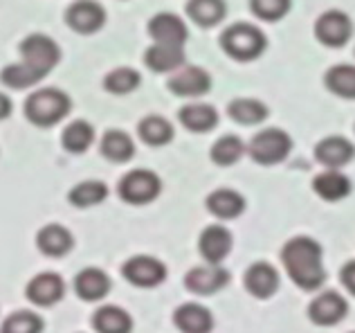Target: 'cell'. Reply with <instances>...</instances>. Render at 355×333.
<instances>
[{
    "mask_svg": "<svg viewBox=\"0 0 355 333\" xmlns=\"http://www.w3.org/2000/svg\"><path fill=\"white\" fill-rule=\"evenodd\" d=\"M282 262L288 277L302 291H317L326 282L322 246L311 237H293L282 248Z\"/></svg>",
    "mask_w": 355,
    "mask_h": 333,
    "instance_id": "6da1fadb",
    "label": "cell"
},
{
    "mask_svg": "<svg viewBox=\"0 0 355 333\" xmlns=\"http://www.w3.org/2000/svg\"><path fill=\"white\" fill-rule=\"evenodd\" d=\"M220 45L232 59L236 61H254L266 52L268 41L266 34L252 23L230 25L220 36Z\"/></svg>",
    "mask_w": 355,
    "mask_h": 333,
    "instance_id": "7a4b0ae2",
    "label": "cell"
},
{
    "mask_svg": "<svg viewBox=\"0 0 355 333\" xmlns=\"http://www.w3.org/2000/svg\"><path fill=\"white\" fill-rule=\"evenodd\" d=\"M70 97L57 88H43L39 92H32L25 101V115L36 126H54L68 115Z\"/></svg>",
    "mask_w": 355,
    "mask_h": 333,
    "instance_id": "3957f363",
    "label": "cell"
},
{
    "mask_svg": "<svg viewBox=\"0 0 355 333\" xmlns=\"http://www.w3.org/2000/svg\"><path fill=\"white\" fill-rule=\"evenodd\" d=\"M248 151L257 164L272 166L288 158V153L293 151V140L282 128H263L252 137Z\"/></svg>",
    "mask_w": 355,
    "mask_h": 333,
    "instance_id": "277c9868",
    "label": "cell"
},
{
    "mask_svg": "<svg viewBox=\"0 0 355 333\" xmlns=\"http://www.w3.org/2000/svg\"><path fill=\"white\" fill-rule=\"evenodd\" d=\"M59 45L45 34H32L21 43L23 66L30 68L41 79L59 63Z\"/></svg>",
    "mask_w": 355,
    "mask_h": 333,
    "instance_id": "5b68a950",
    "label": "cell"
},
{
    "mask_svg": "<svg viewBox=\"0 0 355 333\" xmlns=\"http://www.w3.org/2000/svg\"><path fill=\"white\" fill-rule=\"evenodd\" d=\"M162 191V180L148 169H133L119 180V196L130 205H146Z\"/></svg>",
    "mask_w": 355,
    "mask_h": 333,
    "instance_id": "8992f818",
    "label": "cell"
},
{
    "mask_svg": "<svg viewBox=\"0 0 355 333\" xmlns=\"http://www.w3.org/2000/svg\"><path fill=\"white\" fill-rule=\"evenodd\" d=\"M315 36L326 48H342L353 36V21L342 9H329V12H324L317 18Z\"/></svg>",
    "mask_w": 355,
    "mask_h": 333,
    "instance_id": "52a82bcc",
    "label": "cell"
},
{
    "mask_svg": "<svg viewBox=\"0 0 355 333\" xmlns=\"http://www.w3.org/2000/svg\"><path fill=\"white\" fill-rule=\"evenodd\" d=\"M121 275L137 289H153V286H160L166 280V266L155 257L137 255L121 266Z\"/></svg>",
    "mask_w": 355,
    "mask_h": 333,
    "instance_id": "ba28073f",
    "label": "cell"
},
{
    "mask_svg": "<svg viewBox=\"0 0 355 333\" xmlns=\"http://www.w3.org/2000/svg\"><path fill=\"white\" fill-rule=\"evenodd\" d=\"M349 313V302L335 291H324L311 302L308 307V318L317 327H333L347 318Z\"/></svg>",
    "mask_w": 355,
    "mask_h": 333,
    "instance_id": "9c48e42d",
    "label": "cell"
},
{
    "mask_svg": "<svg viewBox=\"0 0 355 333\" xmlns=\"http://www.w3.org/2000/svg\"><path fill=\"white\" fill-rule=\"evenodd\" d=\"M227 284H230V273L225 268H220V264L191 268L184 277L187 291L193 295H214L225 289Z\"/></svg>",
    "mask_w": 355,
    "mask_h": 333,
    "instance_id": "30bf717a",
    "label": "cell"
},
{
    "mask_svg": "<svg viewBox=\"0 0 355 333\" xmlns=\"http://www.w3.org/2000/svg\"><path fill=\"white\" fill-rule=\"evenodd\" d=\"M65 21H68V25L74 32L92 34L106 23V12L95 0H77V3L70 5L68 12H65Z\"/></svg>",
    "mask_w": 355,
    "mask_h": 333,
    "instance_id": "8fae6325",
    "label": "cell"
},
{
    "mask_svg": "<svg viewBox=\"0 0 355 333\" xmlns=\"http://www.w3.org/2000/svg\"><path fill=\"white\" fill-rule=\"evenodd\" d=\"M232 232L223 225H209L198 239V250L207 264H223L232 253Z\"/></svg>",
    "mask_w": 355,
    "mask_h": 333,
    "instance_id": "7c38bea8",
    "label": "cell"
},
{
    "mask_svg": "<svg viewBox=\"0 0 355 333\" xmlns=\"http://www.w3.org/2000/svg\"><path fill=\"white\" fill-rule=\"evenodd\" d=\"M243 284H245L250 295H254L259 300H268L279 291V273L268 262H257L245 271Z\"/></svg>",
    "mask_w": 355,
    "mask_h": 333,
    "instance_id": "4fadbf2b",
    "label": "cell"
},
{
    "mask_svg": "<svg viewBox=\"0 0 355 333\" xmlns=\"http://www.w3.org/2000/svg\"><path fill=\"white\" fill-rule=\"evenodd\" d=\"M315 158L326 169H340L355 158V146L342 135H329L315 146Z\"/></svg>",
    "mask_w": 355,
    "mask_h": 333,
    "instance_id": "5bb4252c",
    "label": "cell"
},
{
    "mask_svg": "<svg viewBox=\"0 0 355 333\" xmlns=\"http://www.w3.org/2000/svg\"><path fill=\"white\" fill-rule=\"evenodd\" d=\"M27 300L36 307H52V304H57L63 293H65V284L59 275L54 273H41L30 280L27 284Z\"/></svg>",
    "mask_w": 355,
    "mask_h": 333,
    "instance_id": "9a60e30c",
    "label": "cell"
},
{
    "mask_svg": "<svg viewBox=\"0 0 355 333\" xmlns=\"http://www.w3.org/2000/svg\"><path fill=\"white\" fill-rule=\"evenodd\" d=\"M211 88V77L202 68H182L175 70L169 79V90L178 97H202Z\"/></svg>",
    "mask_w": 355,
    "mask_h": 333,
    "instance_id": "2e32d148",
    "label": "cell"
},
{
    "mask_svg": "<svg viewBox=\"0 0 355 333\" xmlns=\"http://www.w3.org/2000/svg\"><path fill=\"white\" fill-rule=\"evenodd\" d=\"M148 34L155 43H166V45H184L187 41V25L182 23L180 16L162 12L155 14L148 23Z\"/></svg>",
    "mask_w": 355,
    "mask_h": 333,
    "instance_id": "e0dca14e",
    "label": "cell"
},
{
    "mask_svg": "<svg viewBox=\"0 0 355 333\" xmlns=\"http://www.w3.org/2000/svg\"><path fill=\"white\" fill-rule=\"evenodd\" d=\"M173 322L182 333H211L214 329V316L200 304H182L175 309Z\"/></svg>",
    "mask_w": 355,
    "mask_h": 333,
    "instance_id": "ac0fdd59",
    "label": "cell"
},
{
    "mask_svg": "<svg viewBox=\"0 0 355 333\" xmlns=\"http://www.w3.org/2000/svg\"><path fill=\"white\" fill-rule=\"evenodd\" d=\"M313 191L320 198L335 203L347 198L351 194V180L340 169H326L313 180Z\"/></svg>",
    "mask_w": 355,
    "mask_h": 333,
    "instance_id": "d6986e66",
    "label": "cell"
},
{
    "mask_svg": "<svg viewBox=\"0 0 355 333\" xmlns=\"http://www.w3.org/2000/svg\"><path fill=\"white\" fill-rule=\"evenodd\" d=\"M74 291L81 300L86 302H97V300H104L108 291H110V280L104 271L99 268H86L77 275L74 280Z\"/></svg>",
    "mask_w": 355,
    "mask_h": 333,
    "instance_id": "ffe728a7",
    "label": "cell"
},
{
    "mask_svg": "<svg viewBox=\"0 0 355 333\" xmlns=\"http://www.w3.org/2000/svg\"><path fill=\"white\" fill-rule=\"evenodd\" d=\"M36 246L48 257H63L72 250L74 239L68 228H63L59 223H50L41 230L39 237H36Z\"/></svg>",
    "mask_w": 355,
    "mask_h": 333,
    "instance_id": "44dd1931",
    "label": "cell"
},
{
    "mask_svg": "<svg viewBox=\"0 0 355 333\" xmlns=\"http://www.w3.org/2000/svg\"><path fill=\"white\" fill-rule=\"evenodd\" d=\"M184 52L180 45H166V43H153L144 54V63L153 72H173L182 66Z\"/></svg>",
    "mask_w": 355,
    "mask_h": 333,
    "instance_id": "7402d4cb",
    "label": "cell"
},
{
    "mask_svg": "<svg viewBox=\"0 0 355 333\" xmlns=\"http://www.w3.org/2000/svg\"><path fill=\"white\" fill-rule=\"evenodd\" d=\"M207 210L216 219L230 221L243 214L245 210V198L234 189H216L207 196Z\"/></svg>",
    "mask_w": 355,
    "mask_h": 333,
    "instance_id": "603a6c76",
    "label": "cell"
},
{
    "mask_svg": "<svg viewBox=\"0 0 355 333\" xmlns=\"http://www.w3.org/2000/svg\"><path fill=\"white\" fill-rule=\"evenodd\" d=\"M180 122L184 128H189L191 133H207L218 124L216 108L209 104H189L180 110Z\"/></svg>",
    "mask_w": 355,
    "mask_h": 333,
    "instance_id": "cb8c5ba5",
    "label": "cell"
},
{
    "mask_svg": "<svg viewBox=\"0 0 355 333\" xmlns=\"http://www.w3.org/2000/svg\"><path fill=\"white\" fill-rule=\"evenodd\" d=\"M92 327L97 333H130L133 331V320L119 307H101L92 316Z\"/></svg>",
    "mask_w": 355,
    "mask_h": 333,
    "instance_id": "d4e9b609",
    "label": "cell"
},
{
    "mask_svg": "<svg viewBox=\"0 0 355 333\" xmlns=\"http://www.w3.org/2000/svg\"><path fill=\"white\" fill-rule=\"evenodd\" d=\"M227 14V7L223 0H189L187 3V16L200 27L218 25Z\"/></svg>",
    "mask_w": 355,
    "mask_h": 333,
    "instance_id": "484cf974",
    "label": "cell"
},
{
    "mask_svg": "<svg viewBox=\"0 0 355 333\" xmlns=\"http://www.w3.org/2000/svg\"><path fill=\"white\" fill-rule=\"evenodd\" d=\"M227 113L239 124L254 126V124H261L268 117V106L263 104V101H259V99L239 97L227 106Z\"/></svg>",
    "mask_w": 355,
    "mask_h": 333,
    "instance_id": "4316f807",
    "label": "cell"
},
{
    "mask_svg": "<svg viewBox=\"0 0 355 333\" xmlns=\"http://www.w3.org/2000/svg\"><path fill=\"white\" fill-rule=\"evenodd\" d=\"M324 83L333 95H338L342 99H355V66L340 63V66L329 68Z\"/></svg>",
    "mask_w": 355,
    "mask_h": 333,
    "instance_id": "83f0119b",
    "label": "cell"
},
{
    "mask_svg": "<svg viewBox=\"0 0 355 333\" xmlns=\"http://www.w3.org/2000/svg\"><path fill=\"white\" fill-rule=\"evenodd\" d=\"M101 153L110 162H128L133 158L135 146L124 131H108L101 137Z\"/></svg>",
    "mask_w": 355,
    "mask_h": 333,
    "instance_id": "f1b7e54d",
    "label": "cell"
},
{
    "mask_svg": "<svg viewBox=\"0 0 355 333\" xmlns=\"http://www.w3.org/2000/svg\"><path fill=\"white\" fill-rule=\"evenodd\" d=\"M137 133L142 137V142L151 146H162L173 140V126L160 115H148L137 126Z\"/></svg>",
    "mask_w": 355,
    "mask_h": 333,
    "instance_id": "f546056e",
    "label": "cell"
},
{
    "mask_svg": "<svg viewBox=\"0 0 355 333\" xmlns=\"http://www.w3.org/2000/svg\"><path fill=\"white\" fill-rule=\"evenodd\" d=\"M92 140H95V131H92V126L88 122H83V119H77V122L68 124L61 135V144L68 153L88 151Z\"/></svg>",
    "mask_w": 355,
    "mask_h": 333,
    "instance_id": "4dcf8cb0",
    "label": "cell"
},
{
    "mask_svg": "<svg viewBox=\"0 0 355 333\" xmlns=\"http://www.w3.org/2000/svg\"><path fill=\"white\" fill-rule=\"evenodd\" d=\"M243 153H245V144H243L239 135H223L211 146V160L218 166H230L239 162Z\"/></svg>",
    "mask_w": 355,
    "mask_h": 333,
    "instance_id": "1f68e13d",
    "label": "cell"
},
{
    "mask_svg": "<svg viewBox=\"0 0 355 333\" xmlns=\"http://www.w3.org/2000/svg\"><path fill=\"white\" fill-rule=\"evenodd\" d=\"M108 196V187L104 182L99 180H86V182H79L77 187L70 191V203L77 207H92V205H99L101 200Z\"/></svg>",
    "mask_w": 355,
    "mask_h": 333,
    "instance_id": "d6a6232c",
    "label": "cell"
},
{
    "mask_svg": "<svg viewBox=\"0 0 355 333\" xmlns=\"http://www.w3.org/2000/svg\"><path fill=\"white\" fill-rule=\"evenodd\" d=\"M43 320L32 311H16L5 322L0 333H41Z\"/></svg>",
    "mask_w": 355,
    "mask_h": 333,
    "instance_id": "836d02e7",
    "label": "cell"
},
{
    "mask_svg": "<svg viewBox=\"0 0 355 333\" xmlns=\"http://www.w3.org/2000/svg\"><path fill=\"white\" fill-rule=\"evenodd\" d=\"M291 5H293L291 0H250L252 14L268 23L282 21V18L291 12Z\"/></svg>",
    "mask_w": 355,
    "mask_h": 333,
    "instance_id": "e575fe53",
    "label": "cell"
},
{
    "mask_svg": "<svg viewBox=\"0 0 355 333\" xmlns=\"http://www.w3.org/2000/svg\"><path fill=\"white\" fill-rule=\"evenodd\" d=\"M106 90H110L113 95H128L139 86V75L130 68H117L104 79Z\"/></svg>",
    "mask_w": 355,
    "mask_h": 333,
    "instance_id": "d590c367",
    "label": "cell"
},
{
    "mask_svg": "<svg viewBox=\"0 0 355 333\" xmlns=\"http://www.w3.org/2000/svg\"><path fill=\"white\" fill-rule=\"evenodd\" d=\"M0 79H3V83L9 88H30L41 77L34 75V72L30 68H25L23 63H12V66H7L3 72H0Z\"/></svg>",
    "mask_w": 355,
    "mask_h": 333,
    "instance_id": "8d00e7d4",
    "label": "cell"
},
{
    "mask_svg": "<svg viewBox=\"0 0 355 333\" xmlns=\"http://www.w3.org/2000/svg\"><path fill=\"white\" fill-rule=\"evenodd\" d=\"M340 280H342L344 289H347L351 295H355V262L344 264L342 273H340Z\"/></svg>",
    "mask_w": 355,
    "mask_h": 333,
    "instance_id": "74e56055",
    "label": "cell"
},
{
    "mask_svg": "<svg viewBox=\"0 0 355 333\" xmlns=\"http://www.w3.org/2000/svg\"><path fill=\"white\" fill-rule=\"evenodd\" d=\"M9 113H12V101H9L7 95H3V92H0V119L9 117Z\"/></svg>",
    "mask_w": 355,
    "mask_h": 333,
    "instance_id": "f35d334b",
    "label": "cell"
},
{
    "mask_svg": "<svg viewBox=\"0 0 355 333\" xmlns=\"http://www.w3.org/2000/svg\"><path fill=\"white\" fill-rule=\"evenodd\" d=\"M353 333H355V331H353Z\"/></svg>",
    "mask_w": 355,
    "mask_h": 333,
    "instance_id": "ab89813d",
    "label": "cell"
}]
</instances>
